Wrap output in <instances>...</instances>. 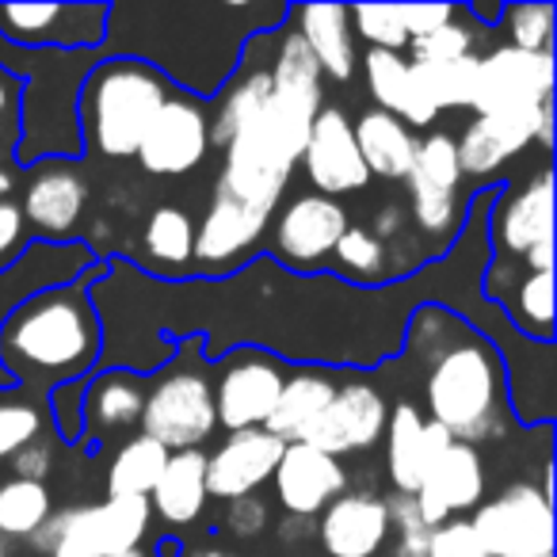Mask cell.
<instances>
[{
    "instance_id": "obj_1",
    "label": "cell",
    "mask_w": 557,
    "mask_h": 557,
    "mask_svg": "<svg viewBox=\"0 0 557 557\" xmlns=\"http://www.w3.org/2000/svg\"><path fill=\"white\" fill-rule=\"evenodd\" d=\"M271 73V96L263 111L233 134V141L222 149L225 164L214 187L237 195L240 202L275 214L278 199L287 191L298 161H302L306 138L325 108V77L318 62L298 39L295 27L275 32V54L268 62Z\"/></svg>"
},
{
    "instance_id": "obj_2",
    "label": "cell",
    "mask_w": 557,
    "mask_h": 557,
    "mask_svg": "<svg viewBox=\"0 0 557 557\" xmlns=\"http://www.w3.org/2000/svg\"><path fill=\"white\" fill-rule=\"evenodd\" d=\"M405 348L424 363V420L470 447L504 432L500 424L511 394L504 382L500 351L485 336L473 333L443 306H424L412 318Z\"/></svg>"
},
{
    "instance_id": "obj_3",
    "label": "cell",
    "mask_w": 557,
    "mask_h": 557,
    "mask_svg": "<svg viewBox=\"0 0 557 557\" xmlns=\"http://www.w3.org/2000/svg\"><path fill=\"white\" fill-rule=\"evenodd\" d=\"M103 348V325L88 298L85 283L42 290L27 298L0 325V371L12 386L27 382L32 389H58L85 382Z\"/></svg>"
},
{
    "instance_id": "obj_4",
    "label": "cell",
    "mask_w": 557,
    "mask_h": 557,
    "mask_svg": "<svg viewBox=\"0 0 557 557\" xmlns=\"http://www.w3.org/2000/svg\"><path fill=\"white\" fill-rule=\"evenodd\" d=\"M169 96L172 85L146 62L123 54L100 58L77 96L81 146L111 161H126L138 153L149 123Z\"/></svg>"
},
{
    "instance_id": "obj_5",
    "label": "cell",
    "mask_w": 557,
    "mask_h": 557,
    "mask_svg": "<svg viewBox=\"0 0 557 557\" xmlns=\"http://www.w3.org/2000/svg\"><path fill=\"white\" fill-rule=\"evenodd\" d=\"M54 62H39V77L20 81V126L24 138L16 146L20 164L35 161H62L81 157V123H77V96L85 77L92 73L100 50H54Z\"/></svg>"
},
{
    "instance_id": "obj_6",
    "label": "cell",
    "mask_w": 557,
    "mask_h": 557,
    "mask_svg": "<svg viewBox=\"0 0 557 557\" xmlns=\"http://www.w3.org/2000/svg\"><path fill=\"white\" fill-rule=\"evenodd\" d=\"M153 523L146 496H108L100 504L50 516L35 542L62 557H119L141 549Z\"/></svg>"
},
{
    "instance_id": "obj_7",
    "label": "cell",
    "mask_w": 557,
    "mask_h": 557,
    "mask_svg": "<svg viewBox=\"0 0 557 557\" xmlns=\"http://www.w3.org/2000/svg\"><path fill=\"white\" fill-rule=\"evenodd\" d=\"M138 428L141 435L161 443L169 455L199 450V443H207L218 428L214 386H210L207 371L199 363H176L172 371H164L153 382V389H146Z\"/></svg>"
},
{
    "instance_id": "obj_8",
    "label": "cell",
    "mask_w": 557,
    "mask_h": 557,
    "mask_svg": "<svg viewBox=\"0 0 557 557\" xmlns=\"http://www.w3.org/2000/svg\"><path fill=\"white\" fill-rule=\"evenodd\" d=\"M470 523L488 557H554V500L539 485H508Z\"/></svg>"
},
{
    "instance_id": "obj_9",
    "label": "cell",
    "mask_w": 557,
    "mask_h": 557,
    "mask_svg": "<svg viewBox=\"0 0 557 557\" xmlns=\"http://www.w3.org/2000/svg\"><path fill=\"white\" fill-rule=\"evenodd\" d=\"M405 184H409V214L417 230L447 240L462 222V169H458L455 134H424Z\"/></svg>"
},
{
    "instance_id": "obj_10",
    "label": "cell",
    "mask_w": 557,
    "mask_h": 557,
    "mask_svg": "<svg viewBox=\"0 0 557 557\" xmlns=\"http://www.w3.org/2000/svg\"><path fill=\"white\" fill-rule=\"evenodd\" d=\"M108 4H0V42L16 50H100Z\"/></svg>"
},
{
    "instance_id": "obj_11",
    "label": "cell",
    "mask_w": 557,
    "mask_h": 557,
    "mask_svg": "<svg viewBox=\"0 0 557 557\" xmlns=\"http://www.w3.org/2000/svg\"><path fill=\"white\" fill-rule=\"evenodd\" d=\"M493 240L504 256L523 260L527 271H554V176L549 169L504 191V202L493 207Z\"/></svg>"
},
{
    "instance_id": "obj_12",
    "label": "cell",
    "mask_w": 557,
    "mask_h": 557,
    "mask_svg": "<svg viewBox=\"0 0 557 557\" xmlns=\"http://www.w3.org/2000/svg\"><path fill=\"white\" fill-rule=\"evenodd\" d=\"M554 100V50L531 54L519 47H496L478 54V88H473V115H504V111H531Z\"/></svg>"
},
{
    "instance_id": "obj_13",
    "label": "cell",
    "mask_w": 557,
    "mask_h": 557,
    "mask_svg": "<svg viewBox=\"0 0 557 557\" xmlns=\"http://www.w3.org/2000/svg\"><path fill=\"white\" fill-rule=\"evenodd\" d=\"M348 225V210L336 199H329V195H295L271 218V256L287 263L290 271H298V275L318 271L333 256L336 240L344 237Z\"/></svg>"
},
{
    "instance_id": "obj_14",
    "label": "cell",
    "mask_w": 557,
    "mask_h": 557,
    "mask_svg": "<svg viewBox=\"0 0 557 557\" xmlns=\"http://www.w3.org/2000/svg\"><path fill=\"white\" fill-rule=\"evenodd\" d=\"M210 149V119L191 96H169L138 146V164L149 176H187Z\"/></svg>"
},
{
    "instance_id": "obj_15",
    "label": "cell",
    "mask_w": 557,
    "mask_h": 557,
    "mask_svg": "<svg viewBox=\"0 0 557 557\" xmlns=\"http://www.w3.org/2000/svg\"><path fill=\"white\" fill-rule=\"evenodd\" d=\"M386 417L389 405L379 386H371V382H344V386H336L325 412L302 435V443H310V447L325 450L333 458L356 455V450H367L382 440Z\"/></svg>"
},
{
    "instance_id": "obj_16",
    "label": "cell",
    "mask_w": 557,
    "mask_h": 557,
    "mask_svg": "<svg viewBox=\"0 0 557 557\" xmlns=\"http://www.w3.org/2000/svg\"><path fill=\"white\" fill-rule=\"evenodd\" d=\"M283 367L260 351H240L225 359V371L214 386V417L225 432L263 428L283 394Z\"/></svg>"
},
{
    "instance_id": "obj_17",
    "label": "cell",
    "mask_w": 557,
    "mask_h": 557,
    "mask_svg": "<svg viewBox=\"0 0 557 557\" xmlns=\"http://www.w3.org/2000/svg\"><path fill=\"white\" fill-rule=\"evenodd\" d=\"M88 268H92V252L85 245H77V240H70V245H47V240L27 245L9 268L0 271V325L27 298L54 287H70ZM0 389H12V379L4 371H0Z\"/></svg>"
},
{
    "instance_id": "obj_18",
    "label": "cell",
    "mask_w": 557,
    "mask_h": 557,
    "mask_svg": "<svg viewBox=\"0 0 557 557\" xmlns=\"http://www.w3.org/2000/svg\"><path fill=\"white\" fill-rule=\"evenodd\" d=\"M306 180L313 184L318 195L329 199H341V195H356L371 184V172H367L363 157L356 146V131H351V119L341 108H321L318 119L310 126V138H306L302 161Z\"/></svg>"
},
{
    "instance_id": "obj_19",
    "label": "cell",
    "mask_w": 557,
    "mask_h": 557,
    "mask_svg": "<svg viewBox=\"0 0 557 557\" xmlns=\"http://www.w3.org/2000/svg\"><path fill=\"white\" fill-rule=\"evenodd\" d=\"M485 485H488V478H485V458H481V450L455 440L432 466H428L424 481H420V488L412 493V500H417V511H420V519H424V527L432 531V527L455 519L458 511L478 508L481 496H485Z\"/></svg>"
},
{
    "instance_id": "obj_20",
    "label": "cell",
    "mask_w": 557,
    "mask_h": 557,
    "mask_svg": "<svg viewBox=\"0 0 557 557\" xmlns=\"http://www.w3.org/2000/svg\"><path fill=\"white\" fill-rule=\"evenodd\" d=\"M271 485L283 511L295 519H313L348 488V470L341 458L310 447V443H287L278 458Z\"/></svg>"
},
{
    "instance_id": "obj_21",
    "label": "cell",
    "mask_w": 557,
    "mask_h": 557,
    "mask_svg": "<svg viewBox=\"0 0 557 557\" xmlns=\"http://www.w3.org/2000/svg\"><path fill=\"white\" fill-rule=\"evenodd\" d=\"M271 218L275 214L252 207V202H240L237 195L214 187L207 214H202V222L195 225V248H191L195 268L225 271L233 260H240L248 248L260 245Z\"/></svg>"
},
{
    "instance_id": "obj_22",
    "label": "cell",
    "mask_w": 557,
    "mask_h": 557,
    "mask_svg": "<svg viewBox=\"0 0 557 557\" xmlns=\"http://www.w3.org/2000/svg\"><path fill=\"white\" fill-rule=\"evenodd\" d=\"M283 447L275 435L263 428H248V432H230L214 455H207V496L218 500H240V496L260 493L275 473Z\"/></svg>"
},
{
    "instance_id": "obj_23",
    "label": "cell",
    "mask_w": 557,
    "mask_h": 557,
    "mask_svg": "<svg viewBox=\"0 0 557 557\" xmlns=\"http://www.w3.org/2000/svg\"><path fill=\"white\" fill-rule=\"evenodd\" d=\"M85 202H88L85 176L65 161H47L27 180L20 214H24V225H32L47 245H62L77 230L81 218H85Z\"/></svg>"
},
{
    "instance_id": "obj_24",
    "label": "cell",
    "mask_w": 557,
    "mask_h": 557,
    "mask_svg": "<svg viewBox=\"0 0 557 557\" xmlns=\"http://www.w3.org/2000/svg\"><path fill=\"white\" fill-rule=\"evenodd\" d=\"M549 103L531 108V111H504V115H473V123L455 138L462 176L485 180V176H493L496 169H504L511 157L523 153L527 146H534V138H539V119Z\"/></svg>"
},
{
    "instance_id": "obj_25",
    "label": "cell",
    "mask_w": 557,
    "mask_h": 557,
    "mask_svg": "<svg viewBox=\"0 0 557 557\" xmlns=\"http://www.w3.org/2000/svg\"><path fill=\"white\" fill-rule=\"evenodd\" d=\"M386 473L389 485L401 496H412L424 481L428 466L450 447V435L440 424L424 420V412L412 401H401L389 409L386 417Z\"/></svg>"
},
{
    "instance_id": "obj_26",
    "label": "cell",
    "mask_w": 557,
    "mask_h": 557,
    "mask_svg": "<svg viewBox=\"0 0 557 557\" xmlns=\"http://www.w3.org/2000/svg\"><path fill=\"white\" fill-rule=\"evenodd\" d=\"M321 546L329 557H374L389 542L386 500L374 493H344L321 511Z\"/></svg>"
},
{
    "instance_id": "obj_27",
    "label": "cell",
    "mask_w": 557,
    "mask_h": 557,
    "mask_svg": "<svg viewBox=\"0 0 557 557\" xmlns=\"http://www.w3.org/2000/svg\"><path fill=\"white\" fill-rule=\"evenodd\" d=\"M295 20L298 39L318 62L321 77H333L336 85H351L359 70L356 32H351V9L344 4H298L287 12Z\"/></svg>"
},
{
    "instance_id": "obj_28",
    "label": "cell",
    "mask_w": 557,
    "mask_h": 557,
    "mask_svg": "<svg viewBox=\"0 0 557 557\" xmlns=\"http://www.w3.org/2000/svg\"><path fill=\"white\" fill-rule=\"evenodd\" d=\"M356 131V146H359V157H363L367 172L371 176H382V180H405L417 161V131L405 126L397 115L389 111H363V115L351 123Z\"/></svg>"
},
{
    "instance_id": "obj_29",
    "label": "cell",
    "mask_w": 557,
    "mask_h": 557,
    "mask_svg": "<svg viewBox=\"0 0 557 557\" xmlns=\"http://www.w3.org/2000/svg\"><path fill=\"white\" fill-rule=\"evenodd\" d=\"M207 500V455L202 450H176V455H169L153 493H149V511L172 527H187L202 516Z\"/></svg>"
},
{
    "instance_id": "obj_30",
    "label": "cell",
    "mask_w": 557,
    "mask_h": 557,
    "mask_svg": "<svg viewBox=\"0 0 557 557\" xmlns=\"http://www.w3.org/2000/svg\"><path fill=\"white\" fill-rule=\"evenodd\" d=\"M141 405H146L141 382L123 367H111L85 386V397H81L85 432H126L141 420Z\"/></svg>"
},
{
    "instance_id": "obj_31",
    "label": "cell",
    "mask_w": 557,
    "mask_h": 557,
    "mask_svg": "<svg viewBox=\"0 0 557 557\" xmlns=\"http://www.w3.org/2000/svg\"><path fill=\"white\" fill-rule=\"evenodd\" d=\"M333 394H336V382L325 371L295 374V379L283 382V394H278V405L268 417V424H263V432L275 435L278 443H302V435L325 412Z\"/></svg>"
},
{
    "instance_id": "obj_32",
    "label": "cell",
    "mask_w": 557,
    "mask_h": 557,
    "mask_svg": "<svg viewBox=\"0 0 557 557\" xmlns=\"http://www.w3.org/2000/svg\"><path fill=\"white\" fill-rule=\"evenodd\" d=\"M271 96V73L268 65H245L237 77L230 81V88L222 92V103H218V115L210 123V146H230L233 134L245 131L256 115L263 111Z\"/></svg>"
},
{
    "instance_id": "obj_33",
    "label": "cell",
    "mask_w": 557,
    "mask_h": 557,
    "mask_svg": "<svg viewBox=\"0 0 557 557\" xmlns=\"http://www.w3.org/2000/svg\"><path fill=\"white\" fill-rule=\"evenodd\" d=\"M164 462H169V450L157 440H149V435L126 440L108 466V496H146L149 500Z\"/></svg>"
},
{
    "instance_id": "obj_34",
    "label": "cell",
    "mask_w": 557,
    "mask_h": 557,
    "mask_svg": "<svg viewBox=\"0 0 557 557\" xmlns=\"http://www.w3.org/2000/svg\"><path fill=\"white\" fill-rule=\"evenodd\" d=\"M54 516V496L42 481L12 478L0 485V539H35Z\"/></svg>"
},
{
    "instance_id": "obj_35",
    "label": "cell",
    "mask_w": 557,
    "mask_h": 557,
    "mask_svg": "<svg viewBox=\"0 0 557 557\" xmlns=\"http://www.w3.org/2000/svg\"><path fill=\"white\" fill-rule=\"evenodd\" d=\"M141 248H146V256L157 268H169V271L187 268L195 248V225L187 218V210L169 207V202L149 210L146 225H141Z\"/></svg>"
},
{
    "instance_id": "obj_36",
    "label": "cell",
    "mask_w": 557,
    "mask_h": 557,
    "mask_svg": "<svg viewBox=\"0 0 557 557\" xmlns=\"http://www.w3.org/2000/svg\"><path fill=\"white\" fill-rule=\"evenodd\" d=\"M504 313L516 333L534 336L539 344L554 341V271H527L511 298H504Z\"/></svg>"
},
{
    "instance_id": "obj_37",
    "label": "cell",
    "mask_w": 557,
    "mask_h": 557,
    "mask_svg": "<svg viewBox=\"0 0 557 557\" xmlns=\"http://www.w3.org/2000/svg\"><path fill=\"white\" fill-rule=\"evenodd\" d=\"M333 260L341 275L356 278V283H379L389 275V245L374 237L367 225H348L344 237L336 240Z\"/></svg>"
},
{
    "instance_id": "obj_38",
    "label": "cell",
    "mask_w": 557,
    "mask_h": 557,
    "mask_svg": "<svg viewBox=\"0 0 557 557\" xmlns=\"http://www.w3.org/2000/svg\"><path fill=\"white\" fill-rule=\"evenodd\" d=\"M359 65H363L374 108L401 119L405 103H409V62H405V54H394V50H363Z\"/></svg>"
},
{
    "instance_id": "obj_39",
    "label": "cell",
    "mask_w": 557,
    "mask_h": 557,
    "mask_svg": "<svg viewBox=\"0 0 557 557\" xmlns=\"http://www.w3.org/2000/svg\"><path fill=\"white\" fill-rule=\"evenodd\" d=\"M504 20V32H508V47H519V50H531V54H546L549 39H554V20H557V9L554 4H504L500 12Z\"/></svg>"
},
{
    "instance_id": "obj_40",
    "label": "cell",
    "mask_w": 557,
    "mask_h": 557,
    "mask_svg": "<svg viewBox=\"0 0 557 557\" xmlns=\"http://www.w3.org/2000/svg\"><path fill=\"white\" fill-rule=\"evenodd\" d=\"M47 428V412L32 401H0V462L32 447Z\"/></svg>"
},
{
    "instance_id": "obj_41",
    "label": "cell",
    "mask_w": 557,
    "mask_h": 557,
    "mask_svg": "<svg viewBox=\"0 0 557 557\" xmlns=\"http://www.w3.org/2000/svg\"><path fill=\"white\" fill-rule=\"evenodd\" d=\"M473 27L470 24H458V16L450 24H443L440 32L424 35V39H412L409 42V62L412 65H447L458 62V58L473 54Z\"/></svg>"
},
{
    "instance_id": "obj_42",
    "label": "cell",
    "mask_w": 557,
    "mask_h": 557,
    "mask_svg": "<svg viewBox=\"0 0 557 557\" xmlns=\"http://www.w3.org/2000/svg\"><path fill=\"white\" fill-rule=\"evenodd\" d=\"M351 32L367 42V50H394L401 54L409 47V35H405L401 12L386 9V4H363V9H351Z\"/></svg>"
},
{
    "instance_id": "obj_43",
    "label": "cell",
    "mask_w": 557,
    "mask_h": 557,
    "mask_svg": "<svg viewBox=\"0 0 557 557\" xmlns=\"http://www.w3.org/2000/svg\"><path fill=\"white\" fill-rule=\"evenodd\" d=\"M386 516L394 534V557H428V527L417 511V500L394 493L386 500Z\"/></svg>"
},
{
    "instance_id": "obj_44",
    "label": "cell",
    "mask_w": 557,
    "mask_h": 557,
    "mask_svg": "<svg viewBox=\"0 0 557 557\" xmlns=\"http://www.w3.org/2000/svg\"><path fill=\"white\" fill-rule=\"evenodd\" d=\"M428 557H488L470 519H447L428 531Z\"/></svg>"
},
{
    "instance_id": "obj_45",
    "label": "cell",
    "mask_w": 557,
    "mask_h": 557,
    "mask_svg": "<svg viewBox=\"0 0 557 557\" xmlns=\"http://www.w3.org/2000/svg\"><path fill=\"white\" fill-rule=\"evenodd\" d=\"M397 12H401V24H405L409 42L440 32L443 24H450V20L458 16L455 4H405V9H397Z\"/></svg>"
},
{
    "instance_id": "obj_46",
    "label": "cell",
    "mask_w": 557,
    "mask_h": 557,
    "mask_svg": "<svg viewBox=\"0 0 557 557\" xmlns=\"http://www.w3.org/2000/svg\"><path fill=\"white\" fill-rule=\"evenodd\" d=\"M225 527H230L237 539H252L268 527V504L260 500V493L240 496V500H230V511H225Z\"/></svg>"
},
{
    "instance_id": "obj_47",
    "label": "cell",
    "mask_w": 557,
    "mask_h": 557,
    "mask_svg": "<svg viewBox=\"0 0 557 557\" xmlns=\"http://www.w3.org/2000/svg\"><path fill=\"white\" fill-rule=\"evenodd\" d=\"M24 237H27V225L24 214L12 199H0V271L9 268L20 252H24Z\"/></svg>"
},
{
    "instance_id": "obj_48",
    "label": "cell",
    "mask_w": 557,
    "mask_h": 557,
    "mask_svg": "<svg viewBox=\"0 0 557 557\" xmlns=\"http://www.w3.org/2000/svg\"><path fill=\"white\" fill-rule=\"evenodd\" d=\"M12 462H16V478L42 481V485H47V473H50V466H54V447H50L47 440H35L32 447L20 450Z\"/></svg>"
},
{
    "instance_id": "obj_49",
    "label": "cell",
    "mask_w": 557,
    "mask_h": 557,
    "mask_svg": "<svg viewBox=\"0 0 557 557\" xmlns=\"http://www.w3.org/2000/svg\"><path fill=\"white\" fill-rule=\"evenodd\" d=\"M20 111V77L9 70H0V119Z\"/></svg>"
},
{
    "instance_id": "obj_50",
    "label": "cell",
    "mask_w": 557,
    "mask_h": 557,
    "mask_svg": "<svg viewBox=\"0 0 557 557\" xmlns=\"http://www.w3.org/2000/svg\"><path fill=\"white\" fill-rule=\"evenodd\" d=\"M401 230H405V207H386V210H382L379 222H374L371 233L379 240H389L394 233H401Z\"/></svg>"
},
{
    "instance_id": "obj_51",
    "label": "cell",
    "mask_w": 557,
    "mask_h": 557,
    "mask_svg": "<svg viewBox=\"0 0 557 557\" xmlns=\"http://www.w3.org/2000/svg\"><path fill=\"white\" fill-rule=\"evenodd\" d=\"M199 557H240V554H230V549H202Z\"/></svg>"
},
{
    "instance_id": "obj_52",
    "label": "cell",
    "mask_w": 557,
    "mask_h": 557,
    "mask_svg": "<svg viewBox=\"0 0 557 557\" xmlns=\"http://www.w3.org/2000/svg\"><path fill=\"white\" fill-rule=\"evenodd\" d=\"M50 557H62V554H50ZM119 557H149L146 549H131V554H119Z\"/></svg>"
},
{
    "instance_id": "obj_53",
    "label": "cell",
    "mask_w": 557,
    "mask_h": 557,
    "mask_svg": "<svg viewBox=\"0 0 557 557\" xmlns=\"http://www.w3.org/2000/svg\"><path fill=\"white\" fill-rule=\"evenodd\" d=\"M4 549H9V542H4V539H0V557H4Z\"/></svg>"
}]
</instances>
